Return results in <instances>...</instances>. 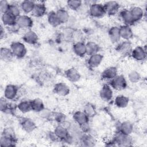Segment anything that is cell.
I'll return each mask as SVG.
<instances>
[{"label": "cell", "mask_w": 147, "mask_h": 147, "mask_svg": "<svg viewBox=\"0 0 147 147\" xmlns=\"http://www.w3.org/2000/svg\"><path fill=\"white\" fill-rule=\"evenodd\" d=\"M89 14L94 18H100L106 14L103 4L94 2L89 7Z\"/></svg>", "instance_id": "obj_1"}, {"label": "cell", "mask_w": 147, "mask_h": 147, "mask_svg": "<svg viewBox=\"0 0 147 147\" xmlns=\"http://www.w3.org/2000/svg\"><path fill=\"white\" fill-rule=\"evenodd\" d=\"M14 56L17 58H23L27 53L25 45L19 41H15L11 43L10 48Z\"/></svg>", "instance_id": "obj_2"}, {"label": "cell", "mask_w": 147, "mask_h": 147, "mask_svg": "<svg viewBox=\"0 0 147 147\" xmlns=\"http://www.w3.org/2000/svg\"><path fill=\"white\" fill-rule=\"evenodd\" d=\"M110 86L112 88L117 90H122L127 86V82L125 78L122 75H117L110 80Z\"/></svg>", "instance_id": "obj_3"}, {"label": "cell", "mask_w": 147, "mask_h": 147, "mask_svg": "<svg viewBox=\"0 0 147 147\" xmlns=\"http://www.w3.org/2000/svg\"><path fill=\"white\" fill-rule=\"evenodd\" d=\"M113 141L119 146H127L130 145L132 140L129 135L125 134L118 131V132L115 134Z\"/></svg>", "instance_id": "obj_4"}, {"label": "cell", "mask_w": 147, "mask_h": 147, "mask_svg": "<svg viewBox=\"0 0 147 147\" xmlns=\"http://www.w3.org/2000/svg\"><path fill=\"white\" fill-rule=\"evenodd\" d=\"M33 21L30 17L26 14L20 15L17 18L16 25L19 28L29 29L33 26Z\"/></svg>", "instance_id": "obj_5"}, {"label": "cell", "mask_w": 147, "mask_h": 147, "mask_svg": "<svg viewBox=\"0 0 147 147\" xmlns=\"http://www.w3.org/2000/svg\"><path fill=\"white\" fill-rule=\"evenodd\" d=\"M106 14L113 16L117 14L120 8V5L118 2L114 1H110L106 2L103 4Z\"/></svg>", "instance_id": "obj_6"}, {"label": "cell", "mask_w": 147, "mask_h": 147, "mask_svg": "<svg viewBox=\"0 0 147 147\" xmlns=\"http://www.w3.org/2000/svg\"><path fill=\"white\" fill-rule=\"evenodd\" d=\"M130 55L132 57L137 61H144L146 57V49L142 47L137 46L132 49Z\"/></svg>", "instance_id": "obj_7"}, {"label": "cell", "mask_w": 147, "mask_h": 147, "mask_svg": "<svg viewBox=\"0 0 147 147\" xmlns=\"http://www.w3.org/2000/svg\"><path fill=\"white\" fill-rule=\"evenodd\" d=\"M18 88L14 84H8L4 90V96L7 100H13L17 95Z\"/></svg>", "instance_id": "obj_8"}, {"label": "cell", "mask_w": 147, "mask_h": 147, "mask_svg": "<svg viewBox=\"0 0 147 147\" xmlns=\"http://www.w3.org/2000/svg\"><path fill=\"white\" fill-rule=\"evenodd\" d=\"M53 91L56 94L60 96H65L69 94L70 92V89L66 84L63 82H60L56 83L55 85Z\"/></svg>", "instance_id": "obj_9"}, {"label": "cell", "mask_w": 147, "mask_h": 147, "mask_svg": "<svg viewBox=\"0 0 147 147\" xmlns=\"http://www.w3.org/2000/svg\"><path fill=\"white\" fill-rule=\"evenodd\" d=\"M73 119L76 123L81 126L87 123H88L89 118L84 111H78L74 113L73 115Z\"/></svg>", "instance_id": "obj_10"}, {"label": "cell", "mask_w": 147, "mask_h": 147, "mask_svg": "<svg viewBox=\"0 0 147 147\" xmlns=\"http://www.w3.org/2000/svg\"><path fill=\"white\" fill-rule=\"evenodd\" d=\"M99 95L105 101L110 100L113 95L112 88L109 84H105L99 91Z\"/></svg>", "instance_id": "obj_11"}, {"label": "cell", "mask_w": 147, "mask_h": 147, "mask_svg": "<svg viewBox=\"0 0 147 147\" xmlns=\"http://www.w3.org/2000/svg\"><path fill=\"white\" fill-rule=\"evenodd\" d=\"M20 125L22 129L28 133L33 131L36 127L35 123L30 118H23L20 121Z\"/></svg>", "instance_id": "obj_12"}, {"label": "cell", "mask_w": 147, "mask_h": 147, "mask_svg": "<svg viewBox=\"0 0 147 147\" xmlns=\"http://www.w3.org/2000/svg\"><path fill=\"white\" fill-rule=\"evenodd\" d=\"M119 16L124 25L130 26L136 23L132 18L129 10L128 9H123L121 10L119 13Z\"/></svg>", "instance_id": "obj_13"}, {"label": "cell", "mask_w": 147, "mask_h": 147, "mask_svg": "<svg viewBox=\"0 0 147 147\" xmlns=\"http://www.w3.org/2000/svg\"><path fill=\"white\" fill-rule=\"evenodd\" d=\"M121 38L125 40L129 41L133 36V32L130 26L123 25L119 27Z\"/></svg>", "instance_id": "obj_14"}, {"label": "cell", "mask_w": 147, "mask_h": 147, "mask_svg": "<svg viewBox=\"0 0 147 147\" xmlns=\"http://www.w3.org/2000/svg\"><path fill=\"white\" fill-rule=\"evenodd\" d=\"M132 46L129 41H124L118 44L117 50V51L123 55L130 54L132 51Z\"/></svg>", "instance_id": "obj_15"}, {"label": "cell", "mask_w": 147, "mask_h": 147, "mask_svg": "<svg viewBox=\"0 0 147 147\" xmlns=\"http://www.w3.org/2000/svg\"><path fill=\"white\" fill-rule=\"evenodd\" d=\"M47 7L44 3L36 2L32 14L36 17H41L45 14Z\"/></svg>", "instance_id": "obj_16"}, {"label": "cell", "mask_w": 147, "mask_h": 147, "mask_svg": "<svg viewBox=\"0 0 147 147\" xmlns=\"http://www.w3.org/2000/svg\"><path fill=\"white\" fill-rule=\"evenodd\" d=\"M1 20L3 24L5 26L11 27L16 24L17 18L9 11L2 14Z\"/></svg>", "instance_id": "obj_17"}, {"label": "cell", "mask_w": 147, "mask_h": 147, "mask_svg": "<svg viewBox=\"0 0 147 147\" xmlns=\"http://www.w3.org/2000/svg\"><path fill=\"white\" fill-rule=\"evenodd\" d=\"M22 39L25 42L34 45L37 42L38 38L37 34L34 31L29 30L24 34Z\"/></svg>", "instance_id": "obj_18"}, {"label": "cell", "mask_w": 147, "mask_h": 147, "mask_svg": "<svg viewBox=\"0 0 147 147\" xmlns=\"http://www.w3.org/2000/svg\"><path fill=\"white\" fill-rule=\"evenodd\" d=\"M108 34L110 40L113 43L118 42L121 38L119 34V28L118 26H114L110 28L108 32Z\"/></svg>", "instance_id": "obj_19"}, {"label": "cell", "mask_w": 147, "mask_h": 147, "mask_svg": "<svg viewBox=\"0 0 147 147\" xmlns=\"http://www.w3.org/2000/svg\"><path fill=\"white\" fill-rule=\"evenodd\" d=\"M103 60V56L99 53H95L90 56L87 63L88 65L92 68H95L98 67L102 61Z\"/></svg>", "instance_id": "obj_20"}, {"label": "cell", "mask_w": 147, "mask_h": 147, "mask_svg": "<svg viewBox=\"0 0 147 147\" xmlns=\"http://www.w3.org/2000/svg\"><path fill=\"white\" fill-rule=\"evenodd\" d=\"M73 51L78 56L83 57L87 55L86 44L82 42H77L73 45Z\"/></svg>", "instance_id": "obj_21"}, {"label": "cell", "mask_w": 147, "mask_h": 147, "mask_svg": "<svg viewBox=\"0 0 147 147\" xmlns=\"http://www.w3.org/2000/svg\"><path fill=\"white\" fill-rule=\"evenodd\" d=\"M129 11L135 22L141 20L144 14L143 9L140 6H133L129 10Z\"/></svg>", "instance_id": "obj_22"}, {"label": "cell", "mask_w": 147, "mask_h": 147, "mask_svg": "<svg viewBox=\"0 0 147 147\" xmlns=\"http://www.w3.org/2000/svg\"><path fill=\"white\" fill-rule=\"evenodd\" d=\"M117 75V69L115 67H109L102 73L101 76L105 80H110Z\"/></svg>", "instance_id": "obj_23"}, {"label": "cell", "mask_w": 147, "mask_h": 147, "mask_svg": "<svg viewBox=\"0 0 147 147\" xmlns=\"http://www.w3.org/2000/svg\"><path fill=\"white\" fill-rule=\"evenodd\" d=\"M36 2L33 1L25 0L21 2L20 6L21 10L25 14H28L32 12L33 8L34 7Z\"/></svg>", "instance_id": "obj_24"}, {"label": "cell", "mask_w": 147, "mask_h": 147, "mask_svg": "<svg viewBox=\"0 0 147 147\" xmlns=\"http://www.w3.org/2000/svg\"><path fill=\"white\" fill-rule=\"evenodd\" d=\"M65 76L67 78L72 82H76L79 81L81 78L79 72L74 68H71L65 71Z\"/></svg>", "instance_id": "obj_25"}, {"label": "cell", "mask_w": 147, "mask_h": 147, "mask_svg": "<svg viewBox=\"0 0 147 147\" xmlns=\"http://www.w3.org/2000/svg\"><path fill=\"white\" fill-rule=\"evenodd\" d=\"M53 132L60 139V140L62 141H64L69 134L68 130L60 124L55 127Z\"/></svg>", "instance_id": "obj_26"}, {"label": "cell", "mask_w": 147, "mask_h": 147, "mask_svg": "<svg viewBox=\"0 0 147 147\" xmlns=\"http://www.w3.org/2000/svg\"><path fill=\"white\" fill-rule=\"evenodd\" d=\"M79 141L82 145L85 146H94L95 144L94 138L89 133H83Z\"/></svg>", "instance_id": "obj_27"}, {"label": "cell", "mask_w": 147, "mask_h": 147, "mask_svg": "<svg viewBox=\"0 0 147 147\" xmlns=\"http://www.w3.org/2000/svg\"><path fill=\"white\" fill-rule=\"evenodd\" d=\"M1 59L5 61H11L14 57L10 48L2 47L0 51Z\"/></svg>", "instance_id": "obj_28"}, {"label": "cell", "mask_w": 147, "mask_h": 147, "mask_svg": "<svg viewBox=\"0 0 147 147\" xmlns=\"http://www.w3.org/2000/svg\"><path fill=\"white\" fill-rule=\"evenodd\" d=\"M133 130V124L130 121H124L119 125V131L125 134L130 135Z\"/></svg>", "instance_id": "obj_29"}, {"label": "cell", "mask_w": 147, "mask_h": 147, "mask_svg": "<svg viewBox=\"0 0 147 147\" xmlns=\"http://www.w3.org/2000/svg\"><path fill=\"white\" fill-rule=\"evenodd\" d=\"M87 55L91 56L98 53L100 47L98 44L94 41H88L86 44Z\"/></svg>", "instance_id": "obj_30"}, {"label": "cell", "mask_w": 147, "mask_h": 147, "mask_svg": "<svg viewBox=\"0 0 147 147\" xmlns=\"http://www.w3.org/2000/svg\"><path fill=\"white\" fill-rule=\"evenodd\" d=\"M129 98L123 95H119L116 96L114 100V104L119 108L126 107L129 104Z\"/></svg>", "instance_id": "obj_31"}, {"label": "cell", "mask_w": 147, "mask_h": 147, "mask_svg": "<svg viewBox=\"0 0 147 147\" xmlns=\"http://www.w3.org/2000/svg\"><path fill=\"white\" fill-rule=\"evenodd\" d=\"M56 13L60 24L65 23L69 20V16L68 11L65 9H59L56 11Z\"/></svg>", "instance_id": "obj_32"}, {"label": "cell", "mask_w": 147, "mask_h": 147, "mask_svg": "<svg viewBox=\"0 0 147 147\" xmlns=\"http://www.w3.org/2000/svg\"><path fill=\"white\" fill-rule=\"evenodd\" d=\"M31 106H32V110L40 113L42 110L44 109V105L42 101L40 99H34L30 101Z\"/></svg>", "instance_id": "obj_33"}, {"label": "cell", "mask_w": 147, "mask_h": 147, "mask_svg": "<svg viewBox=\"0 0 147 147\" xmlns=\"http://www.w3.org/2000/svg\"><path fill=\"white\" fill-rule=\"evenodd\" d=\"M47 17H48V21L51 26L53 27H56L61 24L57 18L56 11H50L48 14Z\"/></svg>", "instance_id": "obj_34"}, {"label": "cell", "mask_w": 147, "mask_h": 147, "mask_svg": "<svg viewBox=\"0 0 147 147\" xmlns=\"http://www.w3.org/2000/svg\"><path fill=\"white\" fill-rule=\"evenodd\" d=\"M18 109L23 113H26L32 110V106L30 101L24 100L20 102L17 105Z\"/></svg>", "instance_id": "obj_35"}, {"label": "cell", "mask_w": 147, "mask_h": 147, "mask_svg": "<svg viewBox=\"0 0 147 147\" xmlns=\"http://www.w3.org/2000/svg\"><path fill=\"white\" fill-rule=\"evenodd\" d=\"M1 146H10L15 145L16 140L15 137H7L5 136H2L1 138Z\"/></svg>", "instance_id": "obj_36"}, {"label": "cell", "mask_w": 147, "mask_h": 147, "mask_svg": "<svg viewBox=\"0 0 147 147\" xmlns=\"http://www.w3.org/2000/svg\"><path fill=\"white\" fill-rule=\"evenodd\" d=\"M21 10L20 6L17 3H10V6L8 11L12 15H13L14 17H16V18L18 17L21 15Z\"/></svg>", "instance_id": "obj_37"}, {"label": "cell", "mask_w": 147, "mask_h": 147, "mask_svg": "<svg viewBox=\"0 0 147 147\" xmlns=\"http://www.w3.org/2000/svg\"><path fill=\"white\" fill-rule=\"evenodd\" d=\"M84 113L88 117V118L93 117L96 114V110L95 107L91 103H87L84 109Z\"/></svg>", "instance_id": "obj_38"}, {"label": "cell", "mask_w": 147, "mask_h": 147, "mask_svg": "<svg viewBox=\"0 0 147 147\" xmlns=\"http://www.w3.org/2000/svg\"><path fill=\"white\" fill-rule=\"evenodd\" d=\"M68 7L73 10H78L82 5V1L79 0H69L67 2Z\"/></svg>", "instance_id": "obj_39"}, {"label": "cell", "mask_w": 147, "mask_h": 147, "mask_svg": "<svg viewBox=\"0 0 147 147\" xmlns=\"http://www.w3.org/2000/svg\"><path fill=\"white\" fill-rule=\"evenodd\" d=\"M128 79L131 83H137L138 82L141 76L139 72L136 71H131L128 74Z\"/></svg>", "instance_id": "obj_40"}, {"label": "cell", "mask_w": 147, "mask_h": 147, "mask_svg": "<svg viewBox=\"0 0 147 147\" xmlns=\"http://www.w3.org/2000/svg\"><path fill=\"white\" fill-rule=\"evenodd\" d=\"M10 3L6 0H1L0 1V11L1 14H4L9 11Z\"/></svg>", "instance_id": "obj_41"}, {"label": "cell", "mask_w": 147, "mask_h": 147, "mask_svg": "<svg viewBox=\"0 0 147 147\" xmlns=\"http://www.w3.org/2000/svg\"><path fill=\"white\" fill-rule=\"evenodd\" d=\"M53 116L54 117L55 120L59 124L66 120V116L62 113H56L53 115Z\"/></svg>", "instance_id": "obj_42"}, {"label": "cell", "mask_w": 147, "mask_h": 147, "mask_svg": "<svg viewBox=\"0 0 147 147\" xmlns=\"http://www.w3.org/2000/svg\"><path fill=\"white\" fill-rule=\"evenodd\" d=\"M9 103L7 102V99L5 98H1L0 100V109L1 111L5 113L9 106Z\"/></svg>", "instance_id": "obj_43"}, {"label": "cell", "mask_w": 147, "mask_h": 147, "mask_svg": "<svg viewBox=\"0 0 147 147\" xmlns=\"http://www.w3.org/2000/svg\"><path fill=\"white\" fill-rule=\"evenodd\" d=\"M2 136L11 137H15L14 130L11 127L5 128L2 132Z\"/></svg>", "instance_id": "obj_44"}, {"label": "cell", "mask_w": 147, "mask_h": 147, "mask_svg": "<svg viewBox=\"0 0 147 147\" xmlns=\"http://www.w3.org/2000/svg\"><path fill=\"white\" fill-rule=\"evenodd\" d=\"M39 113L40 114L41 116H42L43 118H48L51 115H53L51 111H49L48 110H46L45 109L44 110H42L41 111H40Z\"/></svg>", "instance_id": "obj_45"}, {"label": "cell", "mask_w": 147, "mask_h": 147, "mask_svg": "<svg viewBox=\"0 0 147 147\" xmlns=\"http://www.w3.org/2000/svg\"><path fill=\"white\" fill-rule=\"evenodd\" d=\"M0 32H1V38L2 39L3 37V36H5V29L3 28L2 25L1 26V30H0Z\"/></svg>", "instance_id": "obj_46"}]
</instances>
